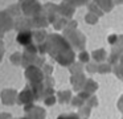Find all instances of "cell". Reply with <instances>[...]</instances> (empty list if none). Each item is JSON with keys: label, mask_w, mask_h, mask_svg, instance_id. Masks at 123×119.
<instances>
[{"label": "cell", "mask_w": 123, "mask_h": 119, "mask_svg": "<svg viewBox=\"0 0 123 119\" xmlns=\"http://www.w3.org/2000/svg\"><path fill=\"white\" fill-rule=\"evenodd\" d=\"M24 113L28 119H45L46 116V111L40 106H36L35 103L24 106Z\"/></svg>", "instance_id": "6da1fadb"}, {"label": "cell", "mask_w": 123, "mask_h": 119, "mask_svg": "<svg viewBox=\"0 0 123 119\" xmlns=\"http://www.w3.org/2000/svg\"><path fill=\"white\" fill-rule=\"evenodd\" d=\"M25 77L31 85H40L44 82V74L36 66H28L25 69Z\"/></svg>", "instance_id": "7a4b0ae2"}, {"label": "cell", "mask_w": 123, "mask_h": 119, "mask_svg": "<svg viewBox=\"0 0 123 119\" xmlns=\"http://www.w3.org/2000/svg\"><path fill=\"white\" fill-rule=\"evenodd\" d=\"M17 95L19 91L15 89H3L0 93V100L4 106H13L17 103Z\"/></svg>", "instance_id": "3957f363"}, {"label": "cell", "mask_w": 123, "mask_h": 119, "mask_svg": "<svg viewBox=\"0 0 123 119\" xmlns=\"http://www.w3.org/2000/svg\"><path fill=\"white\" fill-rule=\"evenodd\" d=\"M35 100H36V98H35V94H33V91H32L31 85L29 86H25L24 89L19 93V95H17V105L27 106V105H29V103H33Z\"/></svg>", "instance_id": "277c9868"}, {"label": "cell", "mask_w": 123, "mask_h": 119, "mask_svg": "<svg viewBox=\"0 0 123 119\" xmlns=\"http://www.w3.org/2000/svg\"><path fill=\"white\" fill-rule=\"evenodd\" d=\"M31 41H32V34L29 32H21V33L17 34V42L19 44L24 45V46H28L31 44Z\"/></svg>", "instance_id": "5b68a950"}, {"label": "cell", "mask_w": 123, "mask_h": 119, "mask_svg": "<svg viewBox=\"0 0 123 119\" xmlns=\"http://www.w3.org/2000/svg\"><path fill=\"white\" fill-rule=\"evenodd\" d=\"M70 99V93L69 91H60L57 94V100L60 103H66Z\"/></svg>", "instance_id": "8992f818"}, {"label": "cell", "mask_w": 123, "mask_h": 119, "mask_svg": "<svg viewBox=\"0 0 123 119\" xmlns=\"http://www.w3.org/2000/svg\"><path fill=\"white\" fill-rule=\"evenodd\" d=\"M57 119H80V115L74 113H65L57 116Z\"/></svg>", "instance_id": "52a82bcc"}, {"label": "cell", "mask_w": 123, "mask_h": 119, "mask_svg": "<svg viewBox=\"0 0 123 119\" xmlns=\"http://www.w3.org/2000/svg\"><path fill=\"white\" fill-rule=\"evenodd\" d=\"M56 102H57V97H54V95H49V97L44 98V105L45 106H53Z\"/></svg>", "instance_id": "ba28073f"}, {"label": "cell", "mask_w": 123, "mask_h": 119, "mask_svg": "<svg viewBox=\"0 0 123 119\" xmlns=\"http://www.w3.org/2000/svg\"><path fill=\"white\" fill-rule=\"evenodd\" d=\"M0 119H15L12 116L11 113H7V111H3V113H0Z\"/></svg>", "instance_id": "9c48e42d"}, {"label": "cell", "mask_w": 123, "mask_h": 119, "mask_svg": "<svg viewBox=\"0 0 123 119\" xmlns=\"http://www.w3.org/2000/svg\"><path fill=\"white\" fill-rule=\"evenodd\" d=\"M19 119H28L27 116H23V118H19Z\"/></svg>", "instance_id": "30bf717a"}]
</instances>
